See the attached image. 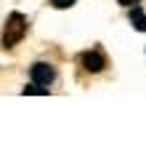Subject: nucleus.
Masks as SVG:
<instances>
[{
    "label": "nucleus",
    "mask_w": 146,
    "mask_h": 144,
    "mask_svg": "<svg viewBox=\"0 0 146 144\" xmlns=\"http://www.w3.org/2000/svg\"><path fill=\"white\" fill-rule=\"evenodd\" d=\"M53 80H56V70H53L50 64H45V62H37V64H32V83H37V86L48 88Z\"/></svg>",
    "instance_id": "nucleus-2"
},
{
    "label": "nucleus",
    "mask_w": 146,
    "mask_h": 144,
    "mask_svg": "<svg viewBox=\"0 0 146 144\" xmlns=\"http://www.w3.org/2000/svg\"><path fill=\"white\" fill-rule=\"evenodd\" d=\"M24 94H37V96H45V94H48V88H42V86H37V83H32V86H27V88H24Z\"/></svg>",
    "instance_id": "nucleus-5"
},
{
    "label": "nucleus",
    "mask_w": 146,
    "mask_h": 144,
    "mask_svg": "<svg viewBox=\"0 0 146 144\" xmlns=\"http://www.w3.org/2000/svg\"><path fill=\"white\" fill-rule=\"evenodd\" d=\"M53 5L56 8H69V5H74V0H53Z\"/></svg>",
    "instance_id": "nucleus-6"
},
{
    "label": "nucleus",
    "mask_w": 146,
    "mask_h": 144,
    "mask_svg": "<svg viewBox=\"0 0 146 144\" xmlns=\"http://www.w3.org/2000/svg\"><path fill=\"white\" fill-rule=\"evenodd\" d=\"M119 5H135V3H141V0H117Z\"/></svg>",
    "instance_id": "nucleus-7"
},
{
    "label": "nucleus",
    "mask_w": 146,
    "mask_h": 144,
    "mask_svg": "<svg viewBox=\"0 0 146 144\" xmlns=\"http://www.w3.org/2000/svg\"><path fill=\"white\" fill-rule=\"evenodd\" d=\"M82 67L88 72H101L106 67V56L101 54V51H88V54L82 56Z\"/></svg>",
    "instance_id": "nucleus-3"
},
{
    "label": "nucleus",
    "mask_w": 146,
    "mask_h": 144,
    "mask_svg": "<svg viewBox=\"0 0 146 144\" xmlns=\"http://www.w3.org/2000/svg\"><path fill=\"white\" fill-rule=\"evenodd\" d=\"M27 35V19L13 11L11 16L5 19V27H3V38H0V43H3V48H13L21 43V38Z\"/></svg>",
    "instance_id": "nucleus-1"
},
{
    "label": "nucleus",
    "mask_w": 146,
    "mask_h": 144,
    "mask_svg": "<svg viewBox=\"0 0 146 144\" xmlns=\"http://www.w3.org/2000/svg\"><path fill=\"white\" fill-rule=\"evenodd\" d=\"M130 24L138 32H146V13L141 11V5H133L130 8Z\"/></svg>",
    "instance_id": "nucleus-4"
}]
</instances>
